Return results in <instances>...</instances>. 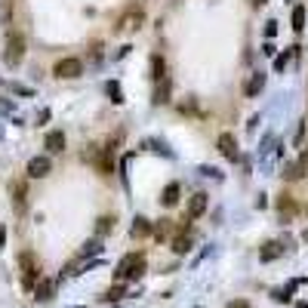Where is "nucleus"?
<instances>
[{
    "label": "nucleus",
    "mask_w": 308,
    "mask_h": 308,
    "mask_svg": "<svg viewBox=\"0 0 308 308\" xmlns=\"http://www.w3.org/2000/svg\"><path fill=\"white\" fill-rule=\"evenodd\" d=\"M151 77H154V80H164V77H167V62H164V56H151Z\"/></svg>",
    "instance_id": "13"
},
{
    "label": "nucleus",
    "mask_w": 308,
    "mask_h": 308,
    "mask_svg": "<svg viewBox=\"0 0 308 308\" xmlns=\"http://www.w3.org/2000/svg\"><path fill=\"white\" fill-rule=\"evenodd\" d=\"M49 167H52V164H49L46 154L31 157V160H28V176H31V179H43V176H49Z\"/></svg>",
    "instance_id": "6"
},
{
    "label": "nucleus",
    "mask_w": 308,
    "mask_h": 308,
    "mask_svg": "<svg viewBox=\"0 0 308 308\" xmlns=\"http://www.w3.org/2000/svg\"><path fill=\"white\" fill-rule=\"evenodd\" d=\"M9 194H12V201H15V210L22 213V210H25V197H28V185H25V182H12V185H9Z\"/></svg>",
    "instance_id": "8"
},
{
    "label": "nucleus",
    "mask_w": 308,
    "mask_h": 308,
    "mask_svg": "<svg viewBox=\"0 0 308 308\" xmlns=\"http://www.w3.org/2000/svg\"><path fill=\"white\" fill-rule=\"evenodd\" d=\"M19 265H22V281H25V287H34V281H37V259H34V253H22L19 256Z\"/></svg>",
    "instance_id": "4"
},
{
    "label": "nucleus",
    "mask_w": 308,
    "mask_h": 308,
    "mask_svg": "<svg viewBox=\"0 0 308 308\" xmlns=\"http://www.w3.org/2000/svg\"><path fill=\"white\" fill-rule=\"evenodd\" d=\"M43 145H46V151H49V154H59V151H65V133H62V130H52V133H46Z\"/></svg>",
    "instance_id": "7"
},
{
    "label": "nucleus",
    "mask_w": 308,
    "mask_h": 308,
    "mask_svg": "<svg viewBox=\"0 0 308 308\" xmlns=\"http://www.w3.org/2000/svg\"><path fill=\"white\" fill-rule=\"evenodd\" d=\"M290 56H293V52H287V56H278V59H275V68H278V71H284V65L290 62Z\"/></svg>",
    "instance_id": "23"
},
{
    "label": "nucleus",
    "mask_w": 308,
    "mask_h": 308,
    "mask_svg": "<svg viewBox=\"0 0 308 308\" xmlns=\"http://www.w3.org/2000/svg\"><path fill=\"white\" fill-rule=\"evenodd\" d=\"M299 170H302V173L308 170V148L302 151V157H299Z\"/></svg>",
    "instance_id": "26"
},
{
    "label": "nucleus",
    "mask_w": 308,
    "mask_h": 308,
    "mask_svg": "<svg viewBox=\"0 0 308 308\" xmlns=\"http://www.w3.org/2000/svg\"><path fill=\"white\" fill-rule=\"evenodd\" d=\"M52 71H56V77L71 80V77H80V74H83V62H80V59H74V56H68V59H59Z\"/></svg>",
    "instance_id": "3"
},
{
    "label": "nucleus",
    "mask_w": 308,
    "mask_h": 308,
    "mask_svg": "<svg viewBox=\"0 0 308 308\" xmlns=\"http://www.w3.org/2000/svg\"><path fill=\"white\" fill-rule=\"evenodd\" d=\"M188 250H191V238H188V234H179V238L173 241V253H179V256H185Z\"/></svg>",
    "instance_id": "16"
},
{
    "label": "nucleus",
    "mask_w": 308,
    "mask_h": 308,
    "mask_svg": "<svg viewBox=\"0 0 308 308\" xmlns=\"http://www.w3.org/2000/svg\"><path fill=\"white\" fill-rule=\"evenodd\" d=\"M305 241H308V231H305Z\"/></svg>",
    "instance_id": "30"
},
{
    "label": "nucleus",
    "mask_w": 308,
    "mask_h": 308,
    "mask_svg": "<svg viewBox=\"0 0 308 308\" xmlns=\"http://www.w3.org/2000/svg\"><path fill=\"white\" fill-rule=\"evenodd\" d=\"M86 253H89V256L102 253V244H99V241H89V244H83V256H86Z\"/></svg>",
    "instance_id": "22"
},
{
    "label": "nucleus",
    "mask_w": 308,
    "mask_h": 308,
    "mask_svg": "<svg viewBox=\"0 0 308 308\" xmlns=\"http://www.w3.org/2000/svg\"><path fill=\"white\" fill-rule=\"evenodd\" d=\"M3 244H6V228L0 225V253H3Z\"/></svg>",
    "instance_id": "27"
},
{
    "label": "nucleus",
    "mask_w": 308,
    "mask_h": 308,
    "mask_svg": "<svg viewBox=\"0 0 308 308\" xmlns=\"http://www.w3.org/2000/svg\"><path fill=\"white\" fill-rule=\"evenodd\" d=\"M262 86H265V74L259 71V74H253V77L247 80V86H244V93H247V96H259V93H262Z\"/></svg>",
    "instance_id": "11"
},
{
    "label": "nucleus",
    "mask_w": 308,
    "mask_h": 308,
    "mask_svg": "<svg viewBox=\"0 0 308 308\" xmlns=\"http://www.w3.org/2000/svg\"><path fill=\"white\" fill-rule=\"evenodd\" d=\"M204 213H207V194H194L191 204H188V216L197 219V216H204Z\"/></svg>",
    "instance_id": "10"
},
{
    "label": "nucleus",
    "mask_w": 308,
    "mask_h": 308,
    "mask_svg": "<svg viewBox=\"0 0 308 308\" xmlns=\"http://www.w3.org/2000/svg\"><path fill=\"white\" fill-rule=\"evenodd\" d=\"M253 3H256V6H265V3H268V0H253Z\"/></svg>",
    "instance_id": "29"
},
{
    "label": "nucleus",
    "mask_w": 308,
    "mask_h": 308,
    "mask_svg": "<svg viewBox=\"0 0 308 308\" xmlns=\"http://www.w3.org/2000/svg\"><path fill=\"white\" fill-rule=\"evenodd\" d=\"M139 22H142V12H126V15L117 22V31L123 34V31H130V28H139Z\"/></svg>",
    "instance_id": "12"
},
{
    "label": "nucleus",
    "mask_w": 308,
    "mask_h": 308,
    "mask_svg": "<svg viewBox=\"0 0 308 308\" xmlns=\"http://www.w3.org/2000/svg\"><path fill=\"white\" fill-rule=\"evenodd\" d=\"M281 253H284V244H281V241H271V244H265V247H262L259 259H262V262H275Z\"/></svg>",
    "instance_id": "9"
},
{
    "label": "nucleus",
    "mask_w": 308,
    "mask_h": 308,
    "mask_svg": "<svg viewBox=\"0 0 308 308\" xmlns=\"http://www.w3.org/2000/svg\"><path fill=\"white\" fill-rule=\"evenodd\" d=\"M22 59H25V37L15 34V31H9V34H6V62H9V65H19Z\"/></svg>",
    "instance_id": "2"
},
{
    "label": "nucleus",
    "mask_w": 308,
    "mask_h": 308,
    "mask_svg": "<svg viewBox=\"0 0 308 308\" xmlns=\"http://www.w3.org/2000/svg\"><path fill=\"white\" fill-rule=\"evenodd\" d=\"M179 204V182H170L164 188V207H176Z\"/></svg>",
    "instance_id": "14"
},
{
    "label": "nucleus",
    "mask_w": 308,
    "mask_h": 308,
    "mask_svg": "<svg viewBox=\"0 0 308 308\" xmlns=\"http://www.w3.org/2000/svg\"><path fill=\"white\" fill-rule=\"evenodd\" d=\"M293 28H296V31L305 28V6H296V9H293Z\"/></svg>",
    "instance_id": "19"
},
{
    "label": "nucleus",
    "mask_w": 308,
    "mask_h": 308,
    "mask_svg": "<svg viewBox=\"0 0 308 308\" xmlns=\"http://www.w3.org/2000/svg\"><path fill=\"white\" fill-rule=\"evenodd\" d=\"M111 228H114V216H102L99 225H96V234H108Z\"/></svg>",
    "instance_id": "20"
},
{
    "label": "nucleus",
    "mask_w": 308,
    "mask_h": 308,
    "mask_svg": "<svg viewBox=\"0 0 308 308\" xmlns=\"http://www.w3.org/2000/svg\"><path fill=\"white\" fill-rule=\"evenodd\" d=\"M34 296H37L40 302H46V299L52 296V281H43V284H40V287L34 290Z\"/></svg>",
    "instance_id": "18"
},
{
    "label": "nucleus",
    "mask_w": 308,
    "mask_h": 308,
    "mask_svg": "<svg viewBox=\"0 0 308 308\" xmlns=\"http://www.w3.org/2000/svg\"><path fill=\"white\" fill-rule=\"evenodd\" d=\"M145 271V256L142 253H126L120 262H117V281H133V278H142Z\"/></svg>",
    "instance_id": "1"
},
{
    "label": "nucleus",
    "mask_w": 308,
    "mask_h": 308,
    "mask_svg": "<svg viewBox=\"0 0 308 308\" xmlns=\"http://www.w3.org/2000/svg\"><path fill=\"white\" fill-rule=\"evenodd\" d=\"M293 213H296V204H293L290 197H284V201H281V219H290Z\"/></svg>",
    "instance_id": "21"
},
{
    "label": "nucleus",
    "mask_w": 308,
    "mask_h": 308,
    "mask_svg": "<svg viewBox=\"0 0 308 308\" xmlns=\"http://www.w3.org/2000/svg\"><path fill=\"white\" fill-rule=\"evenodd\" d=\"M130 231H133V238H145V234H151V222L148 219H136Z\"/></svg>",
    "instance_id": "15"
},
{
    "label": "nucleus",
    "mask_w": 308,
    "mask_h": 308,
    "mask_svg": "<svg viewBox=\"0 0 308 308\" xmlns=\"http://www.w3.org/2000/svg\"><path fill=\"white\" fill-rule=\"evenodd\" d=\"M216 148H219V154L225 160H238V139H234V133H222L216 139Z\"/></svg>",
    "instance_id": "5"
},
{
    "label": "nucleus",
    "mask_w": 308,
    "mask_h": 308,
    "mask_svg": "<svg viewBox=\"0 0 308 308\" xmlns=\"http://www.w3.org/2000/svg\"><path fill=\"white\" fill-rule=\"evenodd\" d=\"M108 93L114 96V102H123V99H120V86H117V83H108Z\"/></svg>",
    "instance_id": "24"
},
{
    "label": "nucleus",
    "mask_w": 308,
    "mask_h": 308,
    "mask_svg": "<svg viewBox=\"0 0 308 308\" xmlns=\"http://www.w3.org/2000/svg\"><path fill=\"white\" fill-rule=\"evenodd\" d=\"M120 296H123V287H114V290L105 293V299H120Z\"/></svg>",
    "instance_id": "25"
},
{
    "label": "nucleus",
    "mask_w": 308,
    "mask_h": 308,
    "mask_svg": "<svg viewBox=\"0 0 308 308\" xmlns=\"http://www.w3.org/2000/svg\"><path fill=\"white\" fill-rule=\"evenodd\" d=\"M154 102H157V105H160V102H170V80H167V77H164L160 86L154 89Z\"/></svg>",
    "instance_id": "17"
},
{
    "label": "nucleus",
    "mask_w": 308,
    "mask_h": 308,
    "mask_svg": "<svg viewBox=\"0 0 308 308\" xmlns=\"http://www.w3.org/2000/svg\"><path fill=\"white\" fill-rule=\"evenodd\" d=\"M228 308H247V302H231Z\"/></svg>",
    "instance_id": "28"
}]
</instances>
